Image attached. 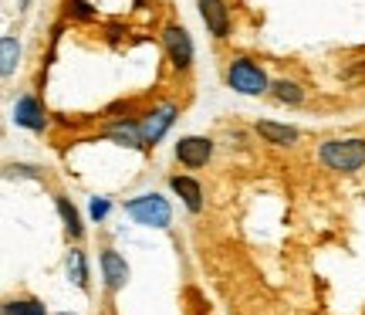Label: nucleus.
I'll use <instances>...</instances> for the list:
<instances>
[{
	"mask_svg": "<svg viewBox=\"0 0 365 315\" xmlns=\"http://www.w3.org/2000/svg\"><path fill=\"white\" fill-rule=\"evenodd\" d=\"M170 190L182 200V207L190 214H203V186L196 176H186V173H173L170 176Z\"/></svg>",
	"mask_w": 365,
	"mask_h": 315,
	"instance_id": "11",
	"label": "nucleus"
},
{
	"mask_svg": "<svg viewBox=\"0 0 365 315\" xmlns=\"http://www.w3.org/2000/svg\"><path fill=\"white\" fill-rule=\"evenodd\" d=\"M4 315H48V309L34 295H17V299L4 302Z\"/></svg>",
	"mask_w": 365,
	"mask_h": 315,
	"instance_id": "16",
	"label": "nucleus"
},
{
	"mask_svg": "<svg viewBox=\"0 0 365 315\" xmlns=\"http://www.w3.org/2000/svg\"><path fill=\"white\" fill-rule=\"evenodd\" d=\"M196 7H200V21H203V27H207L213 38H217V41L230 38L234 17H230L227 0H196Z\"/></svg>",
	"mask_w": 365,
	"mask_h": 315,
	"instance_id": "8",
	"label": "nucleus"
},
{
	"mask_svg": "<svg viewBox=\"0 0 365 315\" xmlns=\"http://www.w3.org/2000/svg\"><path fill=\"white\" fill-rule=\"evenodd\" d=\"M98 268H102L105 295H108V299H115L118 291L129 285V261H125L115 248H102V254H98Z\"/></svg>",
	"mask_w": 365,
	"mask_h": 315,
	"instance_id": "7",
	"label": "nucleus"
},
{
	"mask_svg": "<svg viewBox=\"0 0 365 315\" xmlns=\"http://www.w3.org/2000/svg\"><path fill=\"white\" fill-rule=\"evenodd\" d=\"M254 132L261 136V143L267 146H277V149H294L301 139V132L294 126H287V122H274V119H261V122H254Z\"/></svg>",
	"mask_w": 365,
	"mask_h": 315,
	"instance_id": "10",
	"label": "nucleus"
},
{
	"mask_svg": "<svg viewBox=\"0 0 365 315\" xmlns=\"http://www.w3.org/2000/svg\"><path fill=\"white\" fill-rule=\"evenodd\" d=\"M17 58H21V44H17V38L14 34H4L0 38V71H4V79H11L14 68H17Z\"/></svg>",
	"mask_w": 365,
	"mask_h": 315,
	"instance_id": "17",
	"label": "nucleus"
},
{
	"mask_svg": "<svg viewBox=\"0 0 365 315\" xmlns=\"http://www.w3.org/2000/svg\"><path fill=\"white\" fill-rule=\"evenodd\" d=\"M14 122H17L21 129H31V132L48 129V112H44V105H41L38 95L24 92L17 102H14Z\"/></svg>",
	"mask_w": 365,
	"mask_h": 315,
	"instance_id": "9",
	"label": "nucleus"
},
{
	"mask_svg": "<svg viewBox=\"0 0 365 315\" xmlns=\"http://www.w3.org/2000/svg\"><path fill=\"white\" fill-rule=\"evenodd\" d=\"M176 116H180V109H176L173 102H166V105L149 109V112L139 119V122H143V143H145V149H156V146L166 139V132L173 129Z\"/></svg>",
	"mask_w": 365,
	"mask_h": 315,
	"instance_id": "6",
	"label": "nucleus"
},
{
	"mask_svg": "<svg viewBox=\"0 0 365 315\" xmlns=\"http://www.w3.org/2000/svg\"><path fill=\"white\" fill-rule=\"evenodd\" d=\"M213 149H217V143L210 136H180L176 146H173V156L186 170H203L213 159Z\"/></svg>",
	"mask_w": 365,
	"mask_h": 315,
	"instance_id": "5",
	"label": "nucleus"
},
{
	"mask_svg": "<svg viewBox=\"0 0 365 315\" xmlns=\"http://www.w3.org/2000/svg\"><path fill=\"white\" fill-rule=\"evenodd\" d=\"M271 99L281 105H301L304 102V89L294 79H277V81H271Z\"/></svg>",
	"mask_w": 365,
	"mask_h": 315,
	"instance_id": "15",
	"label": "nucleus"
},
{
	"mask_svg": "<svg viewBox=\"0 0 365 315\" xmlns=\"http://www.w3.org/2000/svg\"><path fill=\"white\" fill-rule=\"evenodd\" d=\"M54 315H78V312H54Z\"/></svg>",
	"mask_w": 365,
	"mask_h": 315,
	"instance_id": "20",
	"label": "nucleus"
},
{
	"mask_svg": "<svg viewBox=\"0 0 365 315\" xmlns=\"http://www.w3.org/2000/svg\"><path fill=\"white\" fill-rule=\"evenodd\" d=\"M102 139H112L115 146H129V149H145L143 143V122H135V119H118V122H112L108 129L102 132Z\"/></svg>",
	"mask_w": 365,
	"mask_h": 315,
	"instance_id": "12",
	"label": "nucleus"
},
{
	"mask_svg": "<svg viewBox=\"0 0 365 315\" xmlns=\"http://www.w3.org/2000/svg\"><path fill=\"white\" fill-rule=\"evenodd\" d=\"M7 176H24V180H44V170H41V166H31V163H7Z\"/></svg>",
	"mask_w": 365,
	"mask_h": 315,
	"instance_id": "18",
	"label": "nucleus"
},
{
	"mask_svg": "<svg viewBox=\"0 0 365 315\" xmlns=\"http://www.w3.org/2000/svg\"><path fill=\"white\" fill-rule=\"evenodd\" d=\"M65 271H68V281H75L85 295L91 291V281H88V258H85V251L75 244V248L68 251V258H65Z\"/></svg>",
	"mask_w": 365,
	"mask_h": 315,
	"instance_id": "14",
	"label": "nucleus"
},
{
	"mask_svg": "<svg viewBox=\"0 0 365 315\" xmlns=\"http://www.w3.org/2000/svg\"><path fill=\"white\" fill-rule=\"evenodd\" d=\"M318 163L331 173H359L365 166V139L362 136H349V139H325L318 146Z\"/></svg>",
	"mask_w": 365,
	"mask_h": 315,
	"instance_id": "2",
	"label": "nucleus"
},
{
	"mask_svg": "<svg viewBox=\"0 0 365 315\" xmlns=\"http://www.w3.org/2000/svg\"><path fill=\"white\" fill-rule=\"evenodd\" d=\"M125 214H129L135 224L143 227H156V231H166L173 224V207L166 197L159 194H143V197L125 200Z\"/></svg>",
	"mask_w": 365,
	"mask_h": 315,
	"instance_id": "4",
	"label": "nucleus"
},
{
	"mask_svg": "<svg viewBox=\"0 0 365 315\" xmlns=\"http://www.w3.org/2000/svg\"><path fill=\"white\" fill-rule=\"evenodd\" d=\"M54 207H58V214H61L65 237L78 244L81 237H85V221H81V210L75 207V204H71V197H65V194H54Z\"/></svg>",
	"mask_w": 365,
	"mask_h": 315,
	"instance_id": "13",
	"label": "nucleus"
},
{
	"mask_svg": "<svg viewBox=\"0 0 365 315\" xmlns=\"http://www.w3.org/2000/svg\"><path fill=\"white\" fill-rule=\"evenodd\" d=\"M223 81L227 89H234L240 95H250V99H261V95H271V79L257 58L250 54H234L227 58V68H223Z\"/></svg>",
	"mask_w": 365,
	"mask_h": 315,
	"instance_id": "1",
	"label": "nucleus"
},
{
	"mask_svg": "<svg viewBox=\"0 0 365 315\" xmlns=\"http://www.w3.org/2000/svg\"><path fill=\"white\" fill-rule=\"evenodd\" d=\"M163 51H166V61L173 65V71H180V75H190L193 71V58H196V48H193V38H190V31L176 21L170 24H163Z\"/></svg>",
	"mask_w": 365,
	"mask_h": 315,
	"instance_id": "3",
	"label": "nucleus"
},
{
	"mask_svg": "<svg viewBox=\"0 0 365 315\" xmlns=\"http://www.w3.org/2000/svg\"><path fill=\"white\" fill-rule=\"evenodd\" d=\"M108 210H112V204H108L105 197H91L88 214H91V221H95V224H102L105 217H108Z\"/></svg>",
	"mask_w": 365,
	"mask_h": 315,
	"instance_id": "19",
	"label": "nucleus"
}]
</instances>
